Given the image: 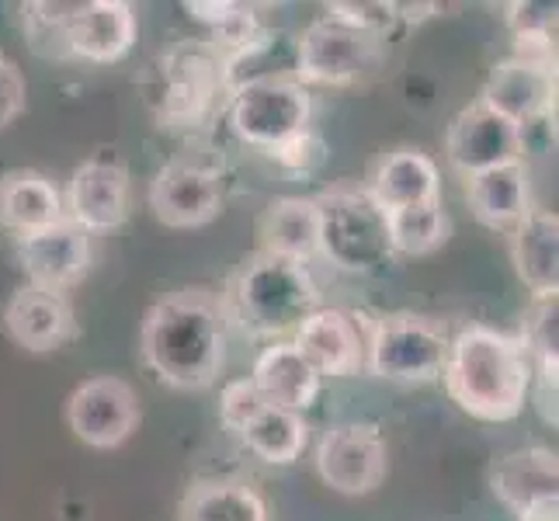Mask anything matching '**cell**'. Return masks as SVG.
<instances>
[{
	"label": "cell",
	"instance_id": "obj_34",
	"mask_svg": "<svg viewBox=\"0 0 559 521\" xmlns=\"http://www.w3.org/2000/svg\"><path fill=\"white\" fill-rule=\"evenodd\" d=\"M326 14L341 17V22H348L355 28H365L372 35H390V28L400 22V11L396 4H331Z\"/></svg>",
	"mask_w": 559,
	"mask_h": 521
},
{
	"label": "cell",
	"instance_id": "obj_8",
	"mask_svg": "<svg viewBox=\"0 0 559 521\" xmlns=\"http://www.w3.org/2000/svg\"><path fill=\"white\" fill-rule=\"evenodd\" d=\"M313 98L296 76L258 81L229 94V126L234 132L261 150H272L282 140L310 129Z\"/></svg>",
	"mask_w": 559,
	"mask_h": 521
},
{
	"label": "cell",
	"instance_id": "obj_30",
	"mask_svg": "<svg viewBox=\"0 0 559 521\" xmlns=\"http://www.w3.org/2000/svg\"><path fill=\"white\" fill-rule=\"evenodd\" d=\"M188 17L195 25L205 28V46L223 60V56L237 52L240 46H247L250 38L261 32L254 8L247 4H229V0H195V4H185Z\"/></svg>",
	"mask_w": 559,
	"mask_h": 521
},
{
	"label": "cell",
	"instance_id": "obj_13",
	"mask_svg": "<svg viewBox=\"0 0 559 521\" xmlns=\"http://www.w3.org/2000/svg\"><path fill=\"white\" fill-rule=\"evenodd\" d=\"M445 153H449V164L462 178H473L479 170L522 161V153H525L522 129L511 119H504V115H497L490 105L473 102L452 119L449 137H445Z\"/></svg>",
	"mask_w": 559,
	"mask_h": 521
},
{
	"label": "cell",
	"instance_id": "obj_17",
	"mask_svg": "<svg viewBox=\"0 0 559 521\" xmlns=\"http://www.w3.org/2000/svg\"><path fill=\"white\" fill-rule=\"evenodd\" d=\"M296 352L323 376H355L365 365V323L344 310H313L296 327Z\"/></svg>",
	"mask_w": 559,
	"mask_h": 521
},
{
	"label": "cell",
	"instance_id": "obj_29",
	"mask_svg": "<svg viewBox=\"0 0 559 521\" xmlns=\"http://www.w3.org/2000/svg\"><path fill=\"white\" fill-rule=\"evenodd\" d=\"M385 226H390L393 254H403V258L435 254V250L452 237V220H449V212L441 209V202L385 212Z\"/></svg>",
	"mask_w": 559,
	"mask_h": 521
},
{
	"label": "cell",
	"instance_id": "obj_19",
	"mask_svg": "<svg viewBox=\"0 0 559 521\" xmlns=\"http://www.w3.org/2000/svg\"><path fill=\"white\" fill-rule=\"evenodd\" d=\"M369 196L379 209H411V205H431L441 202V178L438 164L424 150L400 146L376 164L369 178Z\"/></svg>",
	"mask_w": 559,
	"mask_h": 521
},
{
	"label": "cell",
	"instance_id": "obj_11",
	"mask_svg": "<svg viewBox=\"0 0 559 521\" xmlns=\"http://www.w3.org/2000/svg\"><path fill=\"white\" fill-rule=\"evenodd\" d=\"M67 220L87 234L119 229L129 216V170L115 150H98L73 170L67 191Z\"/></svg>",
	"mask_w": 559,
	"mask_h": 521
},
{
	"label": "cell",
	"instance_id": "obj_15",
	"mask_svg": "<svg viewBox=\"0 0 559 521\" xmlns=\"http://www.w3.org/2000/svg\"><path fill=\"white\" fill-rule=\"evenodd\" d=\"M136 11L126 0L73 4L63 25V52L87 63H119L136 46Z\"/></svg>",
	"mask_w": 559,
	"mask_h": 521
},
{
	"label": "cell",
	"instance_id": "obj_21",
	"mask_svg": "<svg viewBox=\"0 0 559 521\" xmlns=\"http://www.w3.org/2000/svg\"><path fill=\"white\" fill-rule=\"evenodd\" d=\"M473 216L490 229H514L532 212L525 161H511L466 178Z\"/></svg>",
	"mask_w": 559,
	"mask_h": 521
},
{
	"label": "cell",
	"instance_id": "obj_14",
	"mask_svg": "<svg viewBox=\"0 0 559 521\" xmlns=\"http://www.w3.org/2000/svg\"><path fill=\"white\" fill-rule=\"evenodd\" d=\"M219 91H223L219 56L205 43L181 46L164 60L160 119L170 126H199Z\"/></svg>",
	"mask_w": 559,
	"mask_h": 521
},
{
	"label": "cell",
	"instance_id": "obj_7",
	"mask_svg": "<svg viewBox=\"0 0 559 521\" xmlns=\"http://www.w3.org/2000/svg\"><path fill=\"white\" fill-rule=\"evenodd\" d=\"M223 196V161L212 150H185L157 170L150 209L170 229H195L219 216Z\"/></svg>",
	"mask_w": 559,
	"mask_h": 521
},
{
	"label": "cell",
	"instance_id": "obj_16",
	"mask_svg": "<svg viewBox=\"0 0 559 521\" xmlns=\"http://www.w3.org/2000/svg\"><path fill=\"white\" fill-rule=\"evenodd\" d=\"M479 102L511 119L518 129L549 122L556 111V67H538L508 56L490 70Z\"/></svg>",
	"mask_w": 559,
	"mask_h": 521
},
{
	"label": "cell",
	"instance_id": "obj_9",
	"mask_svg": "<svg viewBox=\"0 0 559 521\" xmlns=\"http://www.w3.org/2000/svg\"><path fill=\"white\" fill-rule=\"evenodd\" d=\"M390 455H385V438L369 421L334 424L317 446V473L331 490L344 497L372 494L382 479Z\"/></svg>",
	"mask_w": 559,
	"mask_h": 521
},
{
	"label": "cell",
	"instance_id": "obj_18",
	"mask_svg": "<svg viewBox=\"0 0 559 521\" xmlns=\"http://www.w3.org/2000/svg\"><path fill=\"white\" fill-rule=\"evenodd\" d=\"M4 327L17 347L25 352H56L73 338V310L63 293L22 285L4 306Z\"/></svg>",
	"mask_w": 559,
	"mask_h": 521
},
{
	"label": "cell",
	"instance_id": "obj_23",
	"mask_svg": "<svg viewBox=\"0 0 559 521\" xmlns=\"http://www.w3.org/2000/svg\"><path fill=\"white\" fill-rule=\"evenodd\" d=\"M559 484V462L549 449H518L493 462L490 470V487L500 505H508L514 514L538 505V500L556 497Z\"/></svg>",
	"mask_w": 559,
	"mask_h": 521
},
{
	"label": "cell",
	"instance_id": "obj_12",
	"mask_svg": "<svg viewBox=\"0 0 559 521\" xmlns=\"http://www.w3.org/2000/svg\"><path fill=\"white\" fill-rule=\"evenodd\" d=\"M94 247L91 234L70 223L67 216L46 229L17 237V261H22L25 285L46 288V293H67L91 268Z\"/></svg>",
	"mask_w": 559,
	"mask_h": 521
},
{
	"label": "cell",
	"instance_id": "obj_37",
	"mask_svg": "<svg viewBox=\"0 0 559 521\" xmlns=\"http://www.w3.org/2000/svg\"><path fill=\"white\" fill-rule=\"evenodd\" d=\"M559 497H549V500H538V505L525 508L518 514V521H559Z\"/></svg>",
	"mask_w": 559,
	"mask_h": 521
},
{
	"label": "cell",
	"instance_id": "obj_2",
	"mask_svg": "<svg viewBox=\"0 0 559 521\" xmlns=\"http://www.w3.org/2000/svg\"><path fill=\"white\" fill-rule=\"evenodd\" d=\"M441 379L459 411L487 424H504L522 414L528 403L532 358L522 338L473 323L449 341Z\"/></svg>",
	"mask_w": 559,
	"mask_h": 521
},
{
	"label": "cell",
	"instance_id": "obj_3",
	"mask_svg": "<svg viewBox=\"0 0 559 521\" xmlns=\"http://www.w3.org/2000/svg\"><path fill=\"white\" fill-rule=\"evenodd\" d=\"M317 282L302 261L258 250L234 279V317L250 338H282L317 310Z\"/></svg>",
	"mask_w": 559,
	"mask_h": 521
},
{
	"label": "cell",
	"instance_id": "obj_28",
	"mask_svg": "<svg viewBox=\"0 0 559 521\" xmlns=\"http://www.w3.org/2000/svg\"><path fill=\"white\" fill-rule=\"evenodd\" d=\"M243 446L258 459L272 462V466H288L296 462L310 441V428H306L302 414L282 411V407H264L254 421L240 431Z\"/></svg>",
	"mask_w": 559,
	"mask_h": 521
},
{
	"label": "cell",
	"instance_id": "obj_5",
	"mask_svg": "<svg viewBox=\"0 0 559 521\" xmlns=\"http://www.w3.org/2000/svg\"><path fill=\"white\" fill-rule=\"evenodd\" d=\"M449 358V334L431 317L390 313L365 323V365L376 379L431 382Z\"/></svg>",
	"mask_w": 559,
	"mask_h": 521
},
{
	"label": "cell",
	"instance_id": "obj_10",
	"mask_svg": "<svg viewBox=\"0 0 559 521\" xmlns=\"http://www.w3.org/2000/svg\"><path fill=\"white\" fill-rule=\"evenodd\" d=\"M67 424L91 449H119L140 424V396L119 376H94L70 393Z\"/></svg>",
	"mask_w": 559,
	"mask_h": 521
},
{
	"label": "cell",
	"instance_id": "obj_35",
	"mask_svg": "<svg viewBox=\"0 0 559 521\" xmlns=\"http://www.w3.org/2000/svg\"><path fill=\"white\" fill-rule=\"evenodd\" d=\"M25 108V81L17 67L0 52V129L11 126Z\"/></svg>",
	"mask_w": 559,
	"mask_h": 521
},
{
	"label": "cell",
	"instance_id": "obj_25",
	"mask_svg": "<svg viewBox=\"0 0 559 521\" xmlns=\"http://www.w3.org/2000/svg\"><path fill=\"white\" fill-rule=\"evenodd\" d=\"M317 234H320V216L313 199H275L261 212L258 237L261 250L288 261H310L317 254Z\"/></svg>",
	"mask_w": 559,
	"mask_h": 521
},
{
	"label": "cell",
	"instance_id": "obj_24",
	"mask_svg": "<svg viewBox=\"0 0 559 521\" xmlns=\"http://www.w3.org/2000/svg\"><path fill=\"white\" fill-rule=\"evenodd\" d=\"M67 216L56 185L38 170H8L0 178V226L14 237L35 234Z\"/></svg>",
	"mask_w": 559,
	"mask_h": 521
},
{
	"label": "cell",
	"instance_id": "obj_36",
	"mask_svg": "<svg viewBox=\"0 0 559 521\" xmlns=\"http://www.w3.org/2000/svg\"><path fill=\"white\" fill-rule=\"evenodd\" d=\"M508 25L514 35H552L556 4H508Z\"/></svg>",
	"mask_w": 559,
	"mask_h": 521
},
{
	"label": "cell",
	"instance_id": "obj_31",
	"mask_svg": "<svg viewBox=\"0 0 559 521\" xmlns=\"http://www.w3.org/2000/svg\"><path fill=\"white\" fill-rule=\"evenodd\" d=\"M522 344L532 358V369H556L559 358V293L532 296V306L522 320Z\"/></svg>",
	"mask_w": 559,
	"mask_h": 521
},
{
	"label": "cell",
	"instance_id": "obj_22",
	"mask_svg": "<svg viewBox=\"0 0 559 521\" xmlns=\"http://www.w3.org/2000/svg\"><path fill=\"white\" fill-rule=\"evenodd\" d=\"M511 258L532 296L559 293V220L556 212L532 209L528 216L511 229Z\"/></svg>",
	"mask_w": 559,
	"mask_h": 521
},
{
	"label": "cell",
	"instance_id": "obj_4",
	"mask_svg": "<svg viewBox=\"0 0 559 521\" xmlns=\"http://www.w3.org/2000/svg\"><path fill=\"white\" fill-rule=\"evenodd\" d=\"M313 202L320 216L317 254H323L337 272L372 275L393 264L396 254L390 244V226H385V209H379L369 188L334 185Z\"/></svg>",
	"mask_w": 559,
	"mask_h": 521
},
{
	"label": "cell",
	"instance_id": "obj_27",
	"mask_svg": "<svg viewBox=\"0 0 559 521\" xmlns=\"http://www.w3.org/2000/svg\"><path fill=\"white\" fill-rule=\"evenodd\" d=\"M178 521H267V505L243 479H205L181 497Z\"/></svg>",
	"mask_w": 559,
	"mask_h": 521
},
{
	"label": "cell",
	"instance_id": "obj_20",
	"mask_svg": "<svg viewBox=\"0 0 559 521\" xmlns=\"http://www.w3.org/2000/svg\"><path fill=\"white\" fill-rule=\"evenodd\" d=\"M254 390L261 393L264 407H282L302 414L306 407H313L320 396V376L313 372V365L306 362L293 341H275L272 347H264L254 362Z\"/></svg>",
	"mask_w": 559,
	"mask_h": 521
},
{
	"label": "cell",
	"instance_id": "obj_26",
	"mask_svg": "<svg viewBox=\"0 0 559 521\" xmlns=\"http://www.w3.org/2000/svg\"><path fill=\"white\" fill-rule=\"evenodd\" d=\"M223 67V91L234 94L258 81H278V76H296V38L288 32L261 28L247 46L219 60Z\"/></svg>",
	"mask_w": 559,
	"mask_h": 521
},
{
	"label": "cell",
	"instance_id": "obj_6",
	"mask_svg": "<svg viewBox=\"0 0 559 521\" xmlns=\"http://www.w3.org/2000/svg\"><path fill=\"white\" fill-rule=\"evenodd\" d=\"M382 52V35L355 28L334 14H323L296 38V81L302 87H348L379 70Z\"/></svg>",
	"mask_w": 559,
	"mask_h": 521
},
{
	"label": "cell",
	"instance_id": "obj_33",
	"mask_svg": "<svg viewBox=\"0 0 559 521\" xmlns=\"http://www.w3.org/2000/svg\"><path fill=\"white\" fill-rule=\"evenodd\" d=\"M267 153H272L275 164L285 167V170H293V174H313L326 161V143L317 137L313 129H302V132H296V137H288L278 146H272Z\"/></svg>",
	"mask_w": 559,
	"mask_h": 521
},
{
	"label": "cell",
	"instance_id": "obj_1",
	"mask_svg": "<svg viewBox=\"0 0 559 521\" xmlns=\"http://www.w3.org/2000/svg\"><path fill=\"white\" fill-rule=\"evenodd\" d=\"M146 369L170 390H205L226 358V310L209 288H178L150 306L140 331Z\"/></svg>",
	"mask_w": 559,
	"mask_h": 521
},
{
	"label": "cell",
	"instance_id": "obj_32",
	"mask_svg": "<svg viewBox=\"0 0 559 521\" xmlns=\"http://www.w3.org/2000/svg\"><path fill=\"white\" fill-rule=\"evenodd\" d=\"M261 411H264V400H261V393L254 390V382H250V379H234V382L223 386V393H219V421H223L226 431L240 435Z\"/></svg>",
	"mask_w": 559,
	"mask_h": 521
}]
</instances>
